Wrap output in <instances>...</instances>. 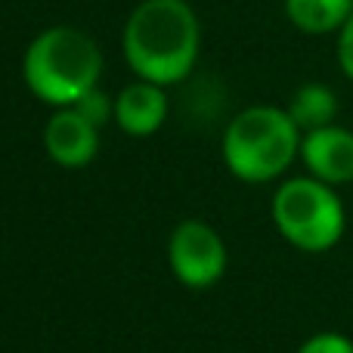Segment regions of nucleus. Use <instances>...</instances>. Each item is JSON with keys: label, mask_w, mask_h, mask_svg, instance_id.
Here are the masks:
<instances>
[{"label": "nucleus", "mask_w": 353, "mask_h": 353, "mask_svg": "<svg viewBox=\"0 0 353 353\" xmlns=\"http://www.w3.org/2000/svg\"><path fill=\"white\" fill-rule=\"evenodd\" d=\"M121 50L140 81L180 84L199 62L201 22L186 0H140L124 22Z\"/></svg>", "instance_id": "obj_1"}, {"label": "nucleus", "mask_w": 353, "mask_h": 353, "mask_svg": "<svg viewBox=\"0 0 353 353\" xmlns=\"http://www.w3.org/2000/svg\"><path fill=\"white\" fill-rule=\"evenodd\" d=\"M103 50L87 31L72 25H50L31 37L22 56L25 87L41 103L65 109L87 90L99 87Z\"/></svg>", "instance_id": "obj_2"}, {"label": "nucleus", "mask_w": 353, "mask_h": 353, "mask_svg": "<svg viewBox=\"0 0 353 353\" xmlns=\"http://www.w3.org/2000/svg\"><path fill=\"white\" fill-rule=\"evenodd\" d=\"M301 128L288 109L251 105L230 121L223 134V161L242 183H270L292 168L301 155Z\"/></svg>", "instance_id": "obj_3"}, {"label": "nucleus", "mask_w": 353, "mask_h": 353, "mask_svg": "<svg viewBox=\"0 0 353 353\" xmlns=\"http://www.w3.org/2000/svg\"><path fill=\"white\" fill-rule=\"evenodd\" d=\"M276 230L294 248L319 254L341 242L347 217L335 186L316 176H292L273 195Z\"/></svg>", "instance_id": "obj_4"}, {"label": "nucleus", "mask_w": 353, "mask_h": 353, "mask_svg": "<svg viewBox=\"0 0 353 353\" xmlns=\"http://www.w3.org/2000/svg\"><path fill=\"white\" fill-rule=\"evenodd\" d=\"M168 261L174 276L189 288H211L226 270L223 239L201 220H183L171 232Z\"/></svg>", "instance_id": "obj_5"}, {"label": "nucleus", "mask_w": 353, "mask_h": 353, "mask_svg": "<svg viewBox=\"0 0 353 353\" xmlns=\"http://www.w3.org/2000/svg\"><path fill=\"white\" fill-rule=\"evenodd\" d=\"M43 149L59 168H87L99 152V128L72 105L56 109L43 128Z\"/></svg>", "instance_id": "obj_6"}, {"label": "nucleus", "mask_w": 353, "mask_h": 353, "mask_svg": "<svg viewBox=\"0 0 353 353\" xmlns=\"http://www.w3.org/2000/svg\"><path fill=\"white\" fill-rule=\"evenodd\" d=\"M301 159L307 171L329 186L353 183V130L341 124H329L304 134L301 140Z\"/></svg>", "instance_id": "obj_7"}, {"label": "nucleus", "mask_w": 353, "mask_h": 353, "mask_svg": "<svg viewBox=\"0 0 353 353\" xmlns=\"http://www.w3.org/2000/svg\"><path fill=\"white\" fill-rule=\"evenodd\" d=\"M168 118V93L161 84H128L115 99V121L128 137H152Z\"/></svg>", "instance_id": "obj_8"}, {"label": "nucleus", "mask_w": 353, "mask_h": 353, "mask_svg": "<svg viewBox=\"0 0 353 353\" xmlns=\"http://www.w3.org/2000/svg\"><path fill=\"white\" fill-rule=\"evenodd\" d=\"M285 16L304 34H338L353 16V0H285Z\"/></svg>", "instance_id": "obj_9"}, {"label": "nucleus", "mask_w": 353, "mask_h": 353, "mask_svg": "<svg viewBox=\"0 0 353 353\" xmlns=\"http://www.w3.org/2000/svg\"><path fill=\"white\" fill-rule=\"evenodd\" d=\"M288 115L292 121L301 128V134H310V130L329 128L338 118V97L329 84H319V81H310V84L298 87L288 103Z\"/></svg>", "instance_id": "obj_10"}, {"label": "nucleus", "mask_w": 353, "mask_h": 353, "mask_svg": "<svg viewBox=\"0 0 353 353\" xmlns=\"http://www.w3.org/2000/svg\"><path fill=\"white\" fill-rule=\"evenodd\" d=\"M72 109H78L81 115L87 118L90 124H97V128H103L105 121H109L112 115H115V103H112L109 97H105L99 87H93V90H87L84 97L78 99V103L72 105Z\"/></svg>", "instance_id": "obj_11"}, {"label": "nucleus", "mask_w": 353, "mask_h": 353, "mask_svg": "<svg viewBox=\"0 0 353 353\" xmlns=\"http://www.w3.org/2000/svg\"><path fill=\"white\" fill-rule=\"evenodd\" d=\"M298 353H353V341L341 332H319L307 338Z\"/></svg>", "instance_id": "obj_12"}, {"label": "nucleus", "mask_w": 353, "mask_h": 353, "mask_svg": "<svg viewBox=\"0 0 353 353\" xmlns=\"http://www.w3.org/2000/svg\"><path fill=\"white\" fill-rule=\"evenodd\" d=\"M338 65H341V72L353 81V16L344 22V28L338 31Z\"/></svg>", "instance_id": "obj_13"}]
</instances>
